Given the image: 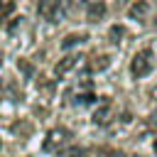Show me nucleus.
I'll list each match as a JSON object with an SVG mask.
<instances>
[{
	"instance_id": "obj_3",
	"label": "nucleus",
	"mask_w": 157,
	"mask_h": 157,
	"mask_svg": "<svg viewBox=\"0 0 157 157\" xmlns=\"http://www.w3.org/2000/svg\"><path fill=\"white\" fill-rule=\"evenodd\" d=\"M69 137H71V132H69L66 128H52V130L47 132L44 142H42V150H44V152H59V150L69 142Z\"/></svg>"
},
{
	"instance_id": "obj_18",
	"label": "nucleus",
	"mask_w": 157,
	"mask_h": 157,
	"mask_svg": "<svg viewBox=\"0 0 157 157\" xmlns=\"http://www.w3.org/2000/svg\"><path fill=\"white\" fill-rule=\"evenodd\" d=\"M155 29H157V17H155Z\"/></svg>"
},
{
	"instance_id": "obj_15",
	"label": "nucleus",
	"mask_w": 157,
	"mask_h": 157,
	"mask_svg": "<svg viewBox=\"0 0 157 157\" xmlns=\"http://www.w3.org/2000/svg\"><path fill=\"white\" fill-rule=\"evenodd\" d=\"M152 150H155V152H157V137H155V142H152Z\"/></svg>"
},
{
	"instance_id": "obj_6",
	"label": "nucleus",
	"mask_w": 157,
	"mask_h": 157,
	"mask_svg": "<svg viewBox=\"0 0 157 157\" xmlns=\"http://www.w3.org/2000/svg\"><path fill=\"white\" fill-rule=\"evenodd\" d=\"M147 12H150V2H147V0H137V2H132V5L128 7V15H130L132 20H142Z\"/></svg>"
},
{
	"instance_id": "obj_10",
	"label": "nucleus",
	"mask_w": 157,
	"mask_h": 157,
	"mask_svg": "<svg viewBox=\"0 0 157 157\" xmlns=\"http://www.w3.org/2000/svg\"><path fill=\"white\" fill-rule=\"evenodd\" d=\"M108 37H110V42H113V44L123 42V37H125V27H120V25H113V27L108 29Z\"/></svg>"
},
{
	"instance_id": "obj_11",
	"label": "nucleus",
	"mask_w": 157,
	"mask_h": 157,
	"mask_svg": "<svg viewBox=\"0 0 157 157\" xmlns=\"http://www.w3.org/2000/svg\"><path fill=\"white\" fill-rule=\"evenodd\" d=\"M93 101H96V96L88 91V86H86L83 91H78V96H76V103H78V105H88V103H93Z\"/></svg>"
},
{
	"instance_id": "obj_4",
	"label": "nucleus",
	"mask_w": 157,
	"mask_h": 157,
	"mask_svg": "<svg viewBox=\"0 0 157 157\" xmlns=\"http://www.w3.org/2000/svg\"><path fill=\"white\" fill-rule=\"evenodd\" d=\"M113 110H115L113 101H110V98H103V101L98 103V108L93 110V123H96V125H105V123L113 118Z\"/></svg>"
},
{
	"instance_id": "obj_5",
	"label": "nucleus",
	"mask_w": 157,
	"mask_h": 157,
	"mask_svg": "<svg viewBox=\"0 0 157 157\" xmlns=\"http://www.w3.org/2000/svg\"><path fill=\"white\" fill-rule=\"evenodd\" d=\"M81 59H83L81 54H69V56L59 59V61H56V66H54V74H56V78H61V76H66L71 69H76Z\"/></svg>"
},
{
	"instance_id": "obj_19",
	"label": "nucleus",
	"mask_w": 157,
	"mask_h": 157,
	"mask_svg": "<svg viewBox=\"0 0 157 157\" xmlns=\"http://www.w3.org/2000/svg\"><path fill=\"white\" fill-rule=\"evenodd\" d=\"M0 147H2V142H0Z\"/></svg>"
},
{
	"instance_id": "obj_12",
	"label": "nucleus",
	"mask_w": 157,
	"mask_h": 157,
	"mask_svg": "<svg viewBox=\"0 0 157 157\" xmlns=\"http://www.w3.org/2000/svg\"><path fill=\"white\" fill-rule=\"evenodd\" d=\"M108 64H110V56H105V54H103V56H96V61L91 64V69H93V71H103Z\"/></svg>"
},
{
	"instance_id": "obj_8",
	"label": "nucleus",
	"mask_w": 157,
	"mask_h": 157,
	"mask_svg": "<svg viewBox=\"0 0 157 157\" xmlns=\"http://www.w3.org/2000/svg\"><path fill=\"white\" fill-rule=\"evenodd\" d=\"M103 15H105V2H103V0H98V2H91V5H88V12H86L88 22H98Z\"/></svg>"
},
{
	"instance_id": "obj_13",
	"label": "nucleus",
	"mask_w": 157,
	"mask_h": 157,
	"mask_svg": "<svg viewBox=\"0 0 157 157\" xmlns=\"http://www.w3.org/2000/svg\"><path fill=\"white\" fill-rule=\"evenodd\" d=\"M59 157H81V152H78V150L74 147V150H66V152H61Z\"/></svg>"
},
{
	"instance_id": "obj_7",
	"label": "nucleus",
	"mask_w": 157,
	"mask_h": 157,
	"mask_svg": "<svg viewBox=\"0 0 157 157\" xmlns=\"http://www.w3.org/2000/svg\"><path fill=\"white\" fill-rule=\"evenodd\" d=\"M86 39H88L86 32H71V34H66V37L61 39V49H71V47H76V44H83Z\"/></svg>"
},
{
	"instance_id": "obj_17",
	"label": "nucleus",
	"mask_w": 157,
	"mask_h": 157,
	"mask_svg": "<svg viewBox=\"0 0 157 157\" xmlns=\"http://www.w3.org/2000/svg\"><path fill=\"white\" fill-rule=\"evenodd\" d=\"M0 98H2V86H0Z\"/></svg>"
},
{
	"instance_id": "obj_2",
	"label": "nucleus",
	"mask_w": 157,
	"mask_h": 157,
	"mask_svg": "<svg viewBox=\"0 0 157 157\" xmlns=\"http://www.w3.org/2000/svg\"><path fill=\"white\" fill-rule=\"evenodd\" d=\"M152 66H155V61H152V49L145 47V49L135 52V56H132V61H130V74H132L135 78H142V76H147V74L152 71Z\"/></svg>"
},
{
	"instance_id": "obj_1",
	"label": "nucleus",
	"mask_w": 157,
	"mask_h": 157,
	"mask_svg": "<svg viewBox=\"0 0 157 157\" xmlns=\"http://www.w3.org/2000/svg\"><path fill=\"white\" fill-rule=\"evenodd\" d=\"M69 12V0H39L37 15L47 22H59Z\"/></svg>"
},
{
	"instance_id": "obj_14",
	"label": "nucleus",
	"mask_w": 157,
	"mask_h": 157,
	"mask_svg": "<svg viewBox=\"0 0 157 157\" xmlns=\"http://www.w3.org/2000/svg\"><path fill=\"white\" fill-rule=\"evenodd\" d=\"M108 157H128V155H123V152H115V150H110V152H108Z\"/></svg>"
},
{
	"instance_id": "obj_16",
	"label": "nucleus",
	"mask_w": 157,
	"mask_h": 157,
	"mask_svg": "<svg viewBox=\"0 0 157 157\" xmlns=\"http://www.w3.org/2000/svg\"><path fill=\"white\" fill-rule=\"evenodd\" d=\"M152 96H155V98H157V88H152Z\"/></svg>"
},
{
	"instance_id": "obj_9",
	"label": "nucleus",
	"mask_w": 157,
	"mask_h": 157,
	"mask_svg": "<svg viewBox=\"0 0 157 157\" xmlns=\"http://www.w3.org/2000/svg\"><path fill=\"white\" fill-rule=\"evenodd\" d=\"M12 12H15V0H5V2L0 5V25H5Z\"/></svg>"
}]
</instances>
